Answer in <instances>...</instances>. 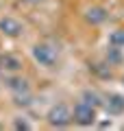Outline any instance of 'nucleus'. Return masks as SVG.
<instances>
[{
    "instance_id": "obj_10",
    "label": "nucleus",
    "mask_w": 124,
    "mask_h": 131,
    "mask_svg": "<svg viewBox=\"0 0 124 131\" xmlns=\"http://www.w3.org/2000/svg\"><path fill=\"white\" fill-rule=\"evenodd\" d=\"M81 101H85L87 105H92V107H102V96L96 92V90H85L83 92V96H81Z\"/></svg>"
},
{
    "instance_id": "obj_2",
    "label": "nucleus",
    "mask_w": 124,
    "mask_h": 131,
    "mask_svg": "<svg viewBox=\"0 0 124 131\" xmlns=\"http://www.w3.org/2000/svg\"><path fill=\"white\" fill-rule=\"evenodd\" d=\"M46 120H48L50 127L63 129V127H68L70 122H72V109H70L65 103H57V105H52V107L48 109Z\"/></svg>"
},
{
    "instance_id": "obj_13",
    "label": "nucleus",
    "mask_w": 124,
    "mask_h": 131,
    "mask_svg": "<svg viewBox=\"0 0 124 131\" xmlns=\"http://www.w3.org/2000/svg\"><path fill=\"white\" fill-rule=\"evenodd\" d=\"M13 127H15V129H31V125H28L26 120H15Z\"/></svg>"
},
{
    "instance_id": "obj_5",
    "label": "nucleus",
    "mask_w": 124,
    "mask_h": 131,
    "mask_svg": "<svg viewBox=\"0 0 124 131\" xmlns=\"http://www.w3.org/2000/svg\"><path fill=\"white\" fill-rule=\"evenodd\" d=\"M0 33L5 37H20L24 33V26L20 20L11 18V15H5V18H0Z\"/></svg>"
},
{
    "instance_id": "obj_14",
    "label": "nucleus",
    "mask_w": 124,
    "mask_h": 131,
    "mask_svg": "<svg viewBox=\"0 0 124 131\" xmlns=\"http://www.w3.org/2000/svg\"><path fill=\"white\" fill-rule=\"evenodd\" d=\"M24 2H28V5H37V2H41V0H24Z\"/></svg>"
},
{
    "instance_id": "obj_7",
    "label": "nucleus",
    "mask_w": 124,
    "mask_h": 131,
    "mask_svg": "<svg viewBox=\"0 0 124 131\" xmlns=\"http://www.w3.org/2000/svg\"><path fill=\"white\" fill-rule=\"evenodd\" d=\"M5 88L9 90L11 94H18V92H28V90H31V83H28V79H24L22 74L13 72L11 77L5 79Z\"/></svg>"
},
{
    "instance_id": "obj_4",
    "label": "nucleus",
    "mask_w": 124,
    "mask_h": 131,
    "mask_svg": "<svg viewBox=\"0 0 124 131\" xmlns=\"http://www.w3.org/2000/svg\"><path fill=\"white\" fill-rule=\"evenodd\" d=\"M102 107H105L107 114H111V116H122L124 114V94L109 92L107 96H102Z\"/></svg>"
},
{
    "instance_id": "obj_12",
    "label": "nucleus",
    "mask_w": 124,
    "mask_h": 131,
    "mask_svg": "<svg viewBox=\"0 0 124 131\" xmlns=\"http://www.w3.org/2000/svg\"><path fill=\"white\" fill-rule=\"evenodd\" d=\"M109 46L124 48V28H115L109 33Z\"/></svg>"
},
{
    "instance_id": "obj_6",
    "label": "nucleus",
    "mask_w": 124,
    "mask_h": 131,
    "mask_svg": "<svg viewBox=\"0 0 124 131\" xmlns=\"http://www.w3.org/2000/svg\"><path fill=\"white\" fill-rule=\"evenodd\" d=\"M24 68V61L20 59L18 55H13V52H5V55H0V70L5 72H22Z\"/></svg>"
},
{
    "instance_id": "obj_8",
    "label": "nucleus",
    "mask_w": 124,
    "mask_h": 131,
    "mask_svg": "<svg viewBox=\"0 0 124 131\" xmlns=\"http://www.w3.org/2000/svg\"><path fill=\"white\" fill-rule=\"evenodd\" d=\"M107 18H109V13H107L105 7H89V9H85V22L92 24V26L105 24Z\"/></svg>"
},
{
    "instance_id": "obj_11",
    "label": "nucleus",
    "mask_w": 124,
    "mask_h": 131,
    "mask_svg": "<svg viewBox=\"0 0 124 131\" xmlns=\"http://www.w3.org/2000/svg\"><path fill=\"white\" fill-rule=\"evenodd\" d=\"M13 105H15V107H31V105H33V94H31V90H28V92H18V94H13Z\"/></svg>"
},
{
    "instance_id": "obj_1",
    "label": "nucleus",
    "mask_w": 124,
    "mask_h": 131,
    "mask_svg": "<svg viewBox=\"0 0 124 131\" xmlns=\"http://www.w3.org/2000/svg\"><path fill=\"white\" fill-rule=\"evenodd\" d=\"M31 52H33V59H35L41 68H48V70H50V68H57V63H59V52L46 42L35 44Z\"/></svg>"
},
{
    "instance_id": "obj_9",
    "label": "nucleus",
    "mask_w": 124,
    "mask_h": 131,
    "mask_svg": "<svg viewBox=\"0 0 124 131\" xmlns=\"http://www.w3.org/2000/svg\"><path fill=\"white\" fill-rule=\"evenodd\" d=\"M105 61L109 66H120L124 61V55H122V48H115V46H109L105 52Z\"/></svg>"
},
{
    "instance_id": "obj_15",
    "label": "nucleus",
    "mask_w": 124,
    "mask_h": 131,
    "mask_svg": "<svg viewBox=\"0 0 124 131\" xmlns=\"http://www.w3.org/2000/svg\"><path fill=\"white\" fill-rule=\"evenodd\" d=\"M122 85H124V77H122Z\"/></svg>"
},
{
    "instance_id": "obj_3",
    "label": "nucleus",
    "mask_w": 124,
    "mask_h": 131,
    "mask_svg": "<svg viewBox=\"0 0 124 131\" xmlns=\"http://www.w3.org/2000/svg\"><path fill=\"white\" fill-rule=\"evenodd\" d=\"M72 120L81 127H92L96 122V107L87 105L85 101H78L72 109Z\"/></svg>"
}]
</instances>
